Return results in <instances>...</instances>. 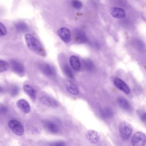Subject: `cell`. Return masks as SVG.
Returning a JSON list of instances; mask_svg holds the SVG:
<instances>
[{"mask_svg":"<svg viewBox=\"0 0 146 146\" xmlns=\"http://www.w3.org/2000/svg\"><path fill=\"white\" fill-rule=\"evenodd\" d=\"M110 13L111 16L114 18L122 19L125 16V13L124 10L119 7H112L110 9Z\"/></svg>","mask_w":146,"mask_h":146,"instance_id":"52a82bcc","label":"cell"},{"mask_svg":"<svg viewBox=\"0 0 146 146\" xmlns=\"http://www.w3.org/2000/svg\"><path fill=\"white\" fill-rule=\"evenodd\" d=\"M40 101L42 103L47 106L52 108H57L58 107V104L54 99L46 96H43L40 98Z\"/></svg>","mask_w":146,"mask_h":146,"instance_id":"ba28073f","label":"cell"},{"mask_svg":"<svg viewBox=\"0 0 146 146\" xmlns=\"http://www.w3.org/2000/svg\"><path fill=\"white\" fill-rule=\"evenodd\" d=\"M114 84L118 88L123 90L125 93L129 94L130 93V90L125 82L119 78L114 79Z\"/></svg>","mask_w":146,"mask_h":146,"instance_id":"30bf717a","label":"cell"},{"mask_svg":"<svg viewBox=\"0 0 146 146\" xmlns=\"http://www.w3.org/2000/svg\"><path fill=\"white\" fill-rule=\"evenodd\" d=\"M11 66L13 70L18 75L22 76L24 74L25 70L23 66L18 61L12 60L11 61Z\"/></svg>","mask_w":146,"mask_h":146,"instance_id":"9c48e42d","label":"cell"},{"mask_svg":"<svg viewBox=\"0 0 146 146\" xmlns=\"http://www.w3.org/2000/svg\"><path fill=\"white\" fill-rule=\"evenodd\" d=\"M15 26H16V29L20 32H26L29 29L28 25L23 22L17 23L16 24Z\"/></svg>","mask_w":146,"mask_h":146,"instance_id":"d6986e66","label":"cell"},{"mask_svg":"<svg viewBox=\"0 0 146 146\" xmlns=\"http://www.w3.org/2000/svg\"><path fill=\"white\" fill-rule=\"evenodd\" d=\"M85 65H86V68L89 70H92L94 68V64L92 61L90 60H88L85 61Z\"/></svg>","mask_w":146,"mask_h":146,"instance_id":"d4e9b609","label":"cell"},{"mask_svg":"<svg viewBox=\"0 0 146 146\" xmlns=\"http://www.w3.org/2000/svg\"><path fill=\"white\" fill-rule=\"evenodd\" d=\"M3 92V89L1 87H0V93Z\"/></svg>","mask_w":146,"mask_h":146,"instance_id":"f546056e","label":"cell"},{"mask_svg":"<svg viewBox=\"0 0 146 146\" xmlns=\"http://www.w3.org/2000/svg\"><path fill=\"white\" fill-rule=\"evenodd\" d=\"M7 34V30L4 24L0 22V37L5 36Z\"/></svg>","mask_w":146,"mask_h":146,"instance_id":"603a6c76","label":"cell"},{"mask_svg":"<svg viewBox=\"0 0 146 146\" xmlns=\"http://www.w3.org/2000/svg\"><path fill=\"white\" fill-rule=\"evenodd\" d=\"M45 126L48 130L53 133H57L59 130V128L58 125L52 122H46Z\"/></svg>","mask_w":146,"mask_h":146,"instance_id":"e0dca14e","label":"cell"},{"mask_svg":"<svg viewBox=\"0 0 146 146\" xmlns=\"http://www.w3.org/2000/svg\"><path fill=\"white\" fill-rule=\"evenodd\" d=\"M72 5L75 9L79 10L82 7L83 4L79 0H72Z\"/></svg>","mask_w":146,"mask_h":146,"instance_id":"7402d4cb","label":"cell"},{"mask_svg":"<svg viewBox=\"0 0 146 146\" xmlns=\"http://www.w3.org/2000/svg\"><path fill=\"white\" fill-rule=\"evenodd\" d=\"M24 91L30 96L33 100H35L36 97V91L35 89L29 84L25 85L23 87Z\"/></svg>","mask_w":146,"mask_h":146,"instance_id":"9a60e30c","label":"cell"},{"mask_svg":"<svg viewBox=\"0 0 146 146\" xmlns=\"http://www.w3.org/2000/svg\"><path fill=\"white\" fill-rule=\"evenodd\" d=\"M8 126L11 130L18 136H22L24 133V130L21 123L16 120H10Z\"/></svg>","mask_w":146,"mask_h":146,"instance_id":"3957f363","label":"cell"},{"mask_svg":"<svg viewBox=\"0 0 146 146\" xmlns=\"http://www.w3.org/2000/svg\"><path fill=\"white\" fill-rule=\"evenodd\" d=\"M119 130L121 138L123 140H127L132 133V126L126 121H122L119 123Z\"/></svg>","mask_w":146,"mask_h":146,"instance_id":"7a4b0ae2","label":"cell"},{"mask_svg":"<svg viewBox=\"0 0 146 146\" xmlns=\"http://www.w3.org/2000/svg\"><path fill=\"white\" fill-rule=\"evenodd\" d=\"M66 88L69 93L74 95H77L79 94V90L77 87L72 82H67L66 84Z\"/></svg>","mask_w":146,"mask_h":146,"instance_id":"5bb4252c","label":"cell"},{"mask_svg":"<svg viewBox=\"0 0 146 146\" xmlns=\"http://www.w3.org/2000/svg\"><path fill=\"white\" fill-rule=\"evenodd\" d=\"M70 63L73 69L76 71H79L81 69V63L79 58L77 56L72 55L70 58Z\"/></svg>","mask_w":146,"mask_h":146,"instance_id":"7c38bea8","label":"cell"},{"mask_svg":"<svg viewBox=\"0 0 146 146\" xmlns=\"http://www.w3.org/2000/svg\"><path fill=\"white\" fill-rule=\"evenodd\" d=\"M76 36V39L77 41H79V42H85L86 40V36L82 32H78L77 33Z\"/></svg>","mask_w":146,"mask_h":146,"instance_id":"44dd1931","label":"cell"},{"mask_svg":"<svg viewBox=\"0 0 146 146\" xmlns=\"http://www.w3.org/2000/svg\"><path fill=\"white\" fill-rule=\"evenodd\" d=\"M52 146H63L65 145L64 143L63 142H57L54 143H52L51 144Z\"/></svg>","mask_w":146,"mask_h":146,"instance_id":"83f0119b","label":"cell"},{"mask_svg":"<svg viewBox=\"0 0 146 146\" xmlns=\"http://www.w3.org/2000/svg\"><path fill=\"white\" fill-rule=\"evenodd\" d=\"M131 141L133 146H144L146 143V135L141 131L136 132L131 138Z\"/></svg>","mask_w":146,"mask_h":146,"instance_id":"277c9868","label":"cell"},{"mask_svg":"<svg viewBox=\"0 0 146 146\" xmlns=\"http://www.w3.org/2000/svg\"><path fill=\"white\" fill-rule=\"evenodd\" d=\"M8 109L5 106H0V114H5L7 113Z\"/></svg>","mask_w":146,"mask_h":146,"instance_id":"484cf974","label":"cell"},{"mask_svg":"<svg viewBox=\"0 0 146 146\" xmlns=\"http://www.w3.org/2000/svg\"><path fill=\"white\" fill-rule=\"evenodd\" d=\"M101 114L103 117L108 118L112 117L113 115V112L110 108H106L102 111Z\"/></svg>","mask_w":146,"mask_h":146,"instance_id":"ac0fdd59","label":"cell"},{"mask_svg":"<svg viewBox=\"0 0 146 146\" xmlns=\"http://www.w3.org/2000/svg\"><path fill=\"white\" fill-rule=\"evenodd\" d=\"M86 138L90 142L94 144L98 143L100 141V137L97 131L94 130H90L86 133Z\"/></svg>","mask_w":146,"mask_h":146,"instance_id":"8992f818","label":"cell"},{"mask_svg":"<svg viewBox=\"0 0 146 146\" xmlns=\"http://www.w3.org/2000/svg\"><path fill=\"white\" fill-rule=\"evenodd\" d=\"M41 70L45 75L52 76L54 74V70L52 67L48 64H44L41 65L40 67Z\"/></svg>","mask_w":146,"mask_h":146,"instance_id":"4fadbf2b","label":"cell"},{"mask_svg":"<svg viewBox=\"0 0 146 146\" xmlns=\"http://www.w3.org/2000/svg\"><path fill=\"white\" fill-rule=\"evenodd\" d=\"M17 105L18 107L25 113H28L30 111V106L25 100L23 99L19 100Z\"/></svg>","mask_w":146,"mask_h":146,"instance_id":"8fae6325","label":"cell"},{"mask_svg":"<svg viewBox=\"0 0 146 146\" xmlns=\"http://www.w3.org/2000/svg\"><path fill=\"white\" fill-rule=\"evenodd\" d=\"M58 35L65 43H69L71 40L70 31L69 29L65 27H62L58 31Z\"/></svg>","mask_w":146,"mask_h":146,"instance_id":"5b68a950","label":"cell"},{"mask_svg":"<svg viewBox=\"0 0 146 146\" xmlns=\"http://www.w3.org/2000/svg\"><path fill=\"white\" fill-rule=\"evenodd\" d=\"M118 103L123 109L127 111L131 110V106L127 100L123 97H119L117 98Z\"/></svg>","mask_w":146,"mask_h":146,"instance_id":"2e32d148","label":"cell"},{"mask_svg":"<svg viewBox=\"0 0 146 146\" xmlns=\"http://www.w3.org/2000/svg\"><path fill=\"white\" fill-rule=\"evenodd\" d=\"M9 65L7 62L0 60V72H5L9 69Z\"/></svg>","mask_w":146,"mask_h":146,"instance_id":"ffe728a7","label":"cell"},{"mask_svg":"<svg viewBox=\"0 0 146 146\" xmlns=\"http://www.w3.org/2000/svg\"><path fill=\"white\" fill-rule=\"evenodd\" d=\"M27 46L31 51L42 57L46 56V52L40 41L33 35L26 34L25 37Z\"/></svg>","mask_w":146,"mask_h":146,"instance_id":"6da1fadb","label":"cell"},{"mask_svg":"<svg viewBox=\"0 0 146 146\" xmlns=\"http://www.w3.org/2000/svg\"><path fill=\"white\" fill-rule=\"evenodd\" d=\"M18 92L19 89L17 87H14V88H13L11 91V94L13 96H15L17 95V94H18Z\"/></svg>","mask_w":146,"mask_h":146,"instance_id":"4316f807","label":"cell"},{"mask_svg":"<svg viewBox=\"0 0 146 146\" xmlns=\"http://www.w3.org/2000/svg\"><path fill=\"white\" fill-rule=\"evenodd\" d=\"M140 117H141V118L142 120L145 122V120H146V113L144 112L143 113H141Z\"/></svg>","mask_w":146,"mask_h":146,"instance_id":"f1b7e54d","label":"cell"},{"mask_svg":"<svg viewBox=\"0 0 146 146\" xmlns=\"http://www.w3.org/2000/svg\"><path fill=\"white\" fill-rule=\"evenodd\" d=\"M64 72H65L66 75L70 78H73V74H72V72L71 70L69 68V66H64Z\"/></svg>","mask_w":146,"mask_h":146,"instance_id":"cb8c5ba5","label":"cell"}]
</instances>
